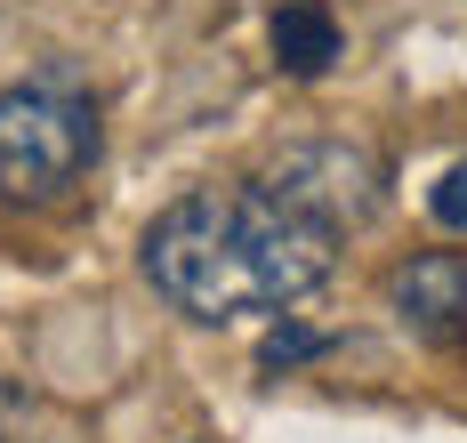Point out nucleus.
Segmentation results:
<instances>
[{"label": "nucleus", "mask_w": 467, "mask_h": 443, "mask_svg": "<svg viewBox=\"0 0 467 443\" xmlns=\"http://www.w3.org/2000/svg\"><path fill=\"white\" fill-rule=\"evenodd\" d=\"M138 266L153 298L186 323H242L290 314L306 291H323L338 266V234L298 218L266 186H193L145 226Z\"/></svg>", "instance_id": "1"}, {"label": "nucleus", "mask_w": 467, "mask_h": 443, "mask_svg": "<svg viewBox=\"0 0 467 443\" xmlns=\"http://www.w3.org/2000/svg\"><path fill=\"white\" fill-rule=\"evenodd\" d=\"M97 170V98L57 57L0 89V201L48 210Z\"/></svg>", "instance_id": "2"}, {"label": "nucleus", "mask_w": 467, "mask_h": 443, "mask_svg": "<svg viewBox=\"0 0 467 443\" xmlns=\"http://www.w3.org/2000/svg\"><path fill=\"white\" fill-rule=\"evenodd\" d=\"M258 186L282 194L298 218H315L323 234H347L387 201V161L371 146H355V138H298V146L275 153V170Z\"/></svg>", "instance_id": "3"}, {"label": "nucleus", "mask_w": 467, "mask_h": 443, "mask_svg": "<svg viewBox=\"0 0 467 443\" xmlns=\"http://www.w3.org/2000/svg\"><path fill=\"white\" fill-rule=\"evenodd\" d=\"M387 306L395 323L427 346H460L467 339V258L460 250H420L411 266L387 274Z\"/></svg>", "instance_id": "4"}, {"label": "nucleus", "mask_w": 467, "mask_h": 443, "mask_svg": "<svg viewBox=\"0 0 467 443\" xmlns=\"http://www.w3.org/2000/svg\"><path fill=\"white\" fill-rule=\"evenodd\" d=\"M338 16H330L323 0H282L275 8V65L290 81H323L330 65H338Z\"/></svg>", "instance_id": "5"}, {"label": "nucleus", "mask_w": 467, "mask_h": 443, "mask_svg": "<svg viewBox=\"0 0 467 443\" xmlns=\"http://www.w3.org/2000/svg\"><path fill=\"white\" fill-rule=\"evenodd\" d=\"M323 331H298V323H275V331H266V346H258V363H266V371H290V363H315V355H323Z\"/></svg>", "instance_id": "6"}, {"label": "nucleus", "mask_w": 467, "mask_h": 443, "mask_svg": "<svg viewBox=\"0 0 467 443\" xmlns=\"http://www.w3.org/2000/svg\"><path fill=\"white\" fill-rule=\"evenodd\" d=\"M427 210H435V226L467 234V161H460V170H443V186L427 194Z\"/></svg>", "instance_id": "7"}, {"label": "nucleus", "mask_w": 467, "mask_h": 443, "mask_svg": "<svg viewBox=\"0 0 467 443\" xmlns=\"http://www.w3.org/2000/svg\"><path fill=\"white\" fill-rule=\"evenodd\" d=\"M25 428H33V403L16 387H0V443H25Z\"/></svg>", "instance_id": "8"}]
</instances>
